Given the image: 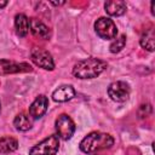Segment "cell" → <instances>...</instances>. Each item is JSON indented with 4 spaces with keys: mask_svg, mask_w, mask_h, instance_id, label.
<instances>
[{
    "mask_svg": "<svg viewBox=\"0 0 155 155\" xmlns=\"http://www.w3.org/2000/svg\"><path fill=\"white\" fill-rule=\"evenodd\" d=\"M48 108V98L44 94H40L35 98V101L29 107V116L31 119H40L45 115Z\"/></svg>",
    "mask_w": 155,
    "mask_h": 155,
    "instance_id": "9",
    "label": "cell"
},
{
    "mask_svg": "<svg viewBox=\"0 0 155 155\" xmlns=\"http://www.w3.org/2000/svg\"><path fill=\"white\" fill-rule=\"evenodd\" d=\"M104 10L109 16L119 17L126 12L127 5L122 0H111V1H107L104 4Z\"/></svg>",
    "mask_w": 155,
    "mask_h": 155,
    "instance_id": "12",
    "label": "cell"
},
{
    "mask_svg": "<svg viewBox=\"0 0 155 155\" xmlns=\"http://www.w3.org/2000/svg\"><path fill=\"white\" fill-rule=\"evenodd\" d=\"M33 68L29 63L22 62H12L7 59H0V75H8V74H17V73H27L31 71Z\"/></svg>",
    "mask_w": 155,
    "mask_h": 155,
    "instance_id": "8",
    "label": "cell"
},
{
    "mask_svg": "<svg viewBox=\"0 0 155 155\" xmlns=\"http://www.w3.org/2000/svg\"><path fill=\"white\" fill-rule=\"evenodd\" d=\"M59 149V138L51 134L29 149V155H54Z\"/></svg>",
    "mask_w": 155,
    "mask_h": 155,
    "instance_id": "3",
    "label": "cell"
},
{
    "mask_svg": "<svg viewBox=\"0 0 155 155\" xmlns=\"http://www.w3.org/2000/svg\"><path fill=\"white\" fill-rule=\"evenodd\" d=\"M51 4H52V5H56V6H57V5H64L65 2H64V1H62V2H53V1H52Z\"/></svg>",
    "mask_w": 155,
    "mask_h": 155,
    "instance_id": "19",
    "label": "cell"
},
{
    "mask_svg": "<svg viewBox=\"0 0 155 155\" xmlns=\"http://www.w3.org/2000/svg\"><path fill=\"white\" fill-rule=\"evenodd\" d=\"M6 5H7V1H0V10L4 8Z\"/></svg>",
    "mask_w": 155,
    "mask_h": 155,
    "instance_id": "18",
    "label": "cell"
},
{
    "mask_svg": "<svg viewBox=\"0 0 155 155\" xmlns=\"http://www.w3.org/2000/svg\"><path fill=\"white\" fill-rule=\"evenodd\" d=\"M18 148V140L13 137L5 136L0 138V154H10L16 151Z\"/></svg>",
    "mask_w": 155,
    "mask_h": 155,
    "instance_id": "15",
    "label": "cell"
},
{
    "mask_svg": "<svg viewBox=\"0 0 155 155\" xmlns=\"http://www.w3.org/2000/svg\"><path fill=\"white\" fill-rule=\"evenodd\" d=\"M0 110H1V103H0Z\"/></svg>",
    "mask_w": 155,
    "mask_h": 155,
    "instance_id": "21",
    "label": "cell"
},
{
    "mask_svg": "<svg viewBox=\"0 0 155 155\" xmlns=\"http://www.w3.org/2000/svg\"><path fill=\"white\" fill-rule=\"evenodd\" d=\"M54 127H56V132H57L58 138H62L64 140L70 139L75 132V128H76L75 122L67 114H62L58 116V119L54 122Z\"/></svg>",
    "mask_w": 155,
    "mask_h": 155,
    "instance_id": "5",
    "label": "cell"
},
{
    "mask_svg": "<svg viewBox=\"0 0 155 155\" xmlns=\"http://www.w3.org/2000/svg\"><path fill=\"white\" fill-rule=\"evenodd\" d=\"M125 45H126V36L124 34H121L110 44L109 50H110L111 53H119L125 47Z\"/></svg>",
    "mask_w": 155,
    "mask_h": 155,
    "instance_id": "17",
    "label": "cell"
},
{
    "mask_svg": "<svg viewBox=\"0 0 155 155\" xmlns=\"http://www.w3.org/2000/svg\"><path fill=\"white\" fill-rule=\"evenodd\" d=\"M13 126L17 131H21V132L29 131L33 127V119L25 113H19L13 119Z\"/></svg>",
    "mask_w": 155,
    "mask_h": 155,
    "instance_id": "14",
    "label": "cell"
},
{
    "mask_svg": "<svg viewBox=\"0 0 155 155\" xmlns=\"http://www.w3.org/2000/svg\"><path fill=\"white\" fill-rule=\"evenodd\" d=\"M114 144V138L109 133L104 132H91L88 133L81 142L80 149L85 154H92L99 150L109 149Z\"/></svg>",
    "mask_w": 155,
    "mask_h": 155,
    "instance_id": "2",
    "label": "cell"
},
{
    "mask_svg": "<svg viewBox=\"0 0 155 155\" xmlns=\"http://www.w3.org/2000/svg\"><path fill=\"white\" fill-rule=\"evenodd\" d=\"M75 96V90L71 85H62L58 88H56L52 93V98L54 102L63 103L70 101Z\"/></svg>",
    "mask_w": 155,
    "mask_h": 155,
    "instance_id": "10",
    "label": "cell"
},
{
    "mask_svg": "<svg viewBox=\"0 0 155 155\" xmlns=\"http://www.w3.org/2000/svg\"><path fill=\"white\" fill-rule=\"evenodd\" d=\"M108 64L107 62L98 59V58H86L82 61H79L74 68H73V75L78 79L85 80V79H94L99 76L105 69Z\"/></svg>",
    "mask_w": 155,
    "mask_h": 155,
    "instance_id": "1",
    "label": "cell"
},
{
    "mask_svg": "<svg viewBox=\"0 0 155 155\" xmlns=\"http://www.w3.org/2000/svg\"><path fill=\"white\" fill-rule=\"evenodd\" d=\"M94 30L97 35L103 40L115 39L117 35V28L113 19L108 17H101L94 22Z\"/></svg>",
    "mask_w": 155,
    "mask_h": 155,
    "instance_id": "4",
    "label": "cell"
},
{
    "mask_svg": "<svg viewBox=\"0 0 155 155\" xmlns=\"http://www.w3.org/2000/svg\"><path fill=\"white\" fill-rule=\"evenodd\" d=\"M29 23H30V31L34 36H36L39 39H42V40H48L50 39V36H51L50 29L41 21H39L36 18H31V19H29Z\"/></svg>",
    "mask_w": 155,
    "mask_h": 155,
    "instance_id": "11",
    "label": "cell"
},
{
    "mask_svg": "<svg viewBox=\"0 0 155 155\" xmlns=\"http://www.w3.org/2000/svg\"><path fill=\"white\" fill-rule=\"evenodd\" d=\"M150 5H151V13L154 15V1H153V2L150 4Z\"/></svg>",
    "mask_w": 155,
    "mask_h": 155,
    "instance_id": "20",
    "label": "cell"
},
{
    "mask_svg": "<svg viewBox=\"0 0 155 155\" xmlns=\"http://www.w3.org/2000/svg\"><path fill=\"white\" fill-rule=\"evenodd\" d=\"M30 59L35 65H38L45 70L54 69V61H53L51 53L44 48L34 47L30 51Z\"/></svg>",
    "mask_w": 155,
    "mask_h": 155,
    "instance_id": "6",
    "label": "cell"
},
{
    "mask_svg": "<svg viewBox=\"0 0 155 155\" xmlns=\"http://www.w3.org/2000/svg\"><path fill=\"white\" fill-rule=\"evenodd\" d=\"M131 88L130 85L125 81H115L111 82L108 87V96L114 102H126L130 97Z\"/></svg>",
    "mask_w": 155,
    "mask_h": 155,
    "instance_id": "7",
    "label": "cell"
},
{
    "mask_svg": "<svg viewBox=\"0 0 155 155\" xmlns=\"http://www.w3.org/2000/svg\"><path fill=\"white\" fill-rule=\"evenodd\" d=\"M15 29H16V34L21 38L28 35L30 30V23H29V18L24 13H17L15 16Z\"/></svg>",
    "mask_w": 155,
    "mask_h": 155,
    "instance_id": "13",
    "label": "cell"
},
{
    "mask_svg": "<svg viewBox=\"0 0 155 155\" xmlns=\"http://www.w3.org/2000/svg\"><path fill=\"white\" fill-rule=\"evenodd\" d=\"M139 42H140V46L143 48H145V50H148L150 52L154 51V48H155V34H154V28L153 27L147 29L142 34Z\"/></svg>",
    "mask_w": 155,
    "mask_h": 155,
    "instance_id": "16",
    "label": "cell"
}]
</instances>
